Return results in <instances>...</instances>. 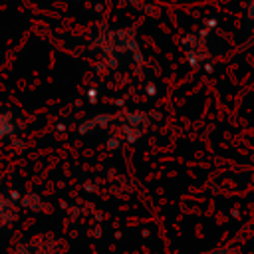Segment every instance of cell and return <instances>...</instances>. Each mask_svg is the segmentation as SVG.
Wrapping results in <instances>:
<instances>
[{
  "mask_svg": "<svg viewBox=\"0 0 254 254\" xmlns=\"http://www.w3.org/2000/svg\"><path fill=\"white\" fill-rule=\"evenodd\" d=\"M14 254H36L28 244H20L16 250H14Z\"/></svg>",
  "mask_w": 254,
  "mask_h": 254,
  "instance_id": "5b68a950",
  "label": "cell"
},
{
  "mask_svg": "<svg viewBox=\"0 0 254 254\" xmlns=\"http://www.w3.org/2000/svg\"><path fill=\"white\" fill-rule=\"evenodd\" d=\"M107 147H109V149H117V147H119V141H117V139H109V141H107Z\"/></svg>",
  "mask_w": 254,
  "mask_h": 254,
  "instance_id": "ba28073f",
  "label": "cell"
},
{
  "mask_svg": "<svg viewBox=\"0 0 254 254\" xmlns=\"http://www.w3.org/2000/svg\"><path fill=\"white\" fill-rule=\"evenodd\" d=\"M16 131V121L12 111H0V139L12 137Z\"/></svg>",
  "mask_w": 254,
  "mask_h": 254,
  "instance_id": "7a4b0ae2",
  "label": "cell"
},
{
  "mask_svg": "<svg viewBox=\"0 0 254 254\" xmlns=\"http://www.w3.org/2000/svg\"><path fill=\"white\" fill-rule=\"evenodd\" d=\"M145 91H147V95H149V97H155V93H157V89H155V85H151V83L147 85V89H145Z\"/></svg>",
  "mask_w": 254,
  "mask_h": 254,
  "instance_id": "52a82bcc",
  "label": "cell"
},
{
  "mask_svg": "<svg viewBox=\"0 0 254 254\" xmlns=\"http://www.w3.org/2000/svg\"><path fill=\"white\" fill-rule=\"evenodd\" d=\"M14 206H16V202L10 196H0V228L2 226H10L16 220Z\"/></svg>",
  "mask_w": 254,
  "mask_h": 254,
  "instance_id": "6da1fadb",
  "label": "cell"
},
{
  "mask_svg": "<svg viewBox=\"0 0 254 254\" xmlns=\"http://www.w3.org/2000/svg\"><path fill=\"white\" fill-rule=\"evenodd\" d=\"M10 198H12L14 202H16V200L20 198V192H18V190H12V192H10Z\"/></svg>",
  "mask_w": 254,
  "mask_h": 254,
  "instance_id": "9c48e42d",
  "label": "cell"
},
{
  "mask_svg": "<svg viewBox=\"0 0 254 254\" xmlns=\"http://www.w3.org/2000/svg\"><path fill=\"white\" fill-rule=\"evenodd\" d=\"M42 198L38 196V194H34V192H30V194H26V196H22V206H26V208H30V210H42Z\"/></svg>",
  "mask_w": 254,
  "mask_h": 254,
  "instance_id": "277c9868",
  "label": "cell"
},
{
  "mask_svg": "<svg viewBox=\"0 0 254 254\" xmlns=\"http://www.w3.org/2000/svg\"><path fill=\"white\" fill-rule=\"evenodd\" d=\"M87 97H89L91 103H95V101H97V91H95V89H89V91H87Z\"/></svg>",
  "mask_w": 254,
  "mask_h": 254,
  "instance_id": "8992f818",
  "label": "cell"
},
{
  "mask_svg": "<svg viewBox=\"0 0 254 254\" xmlns=\"http://www.w3.org/2000/svg\"><path fill=\"white\" fill-rule=\"evenodd\" d=\"M107 121H109V117H107V115H99V117H95V119H89V121H85V123H81V125H79V133L83 135V133L91 131L93 127H105V125H107Z\"/></svg>",
  "mask_w": 254,
  "mask_h": 254,
  "instance_id": "3957f363",
  "label": "cell"
}]
</instances>
